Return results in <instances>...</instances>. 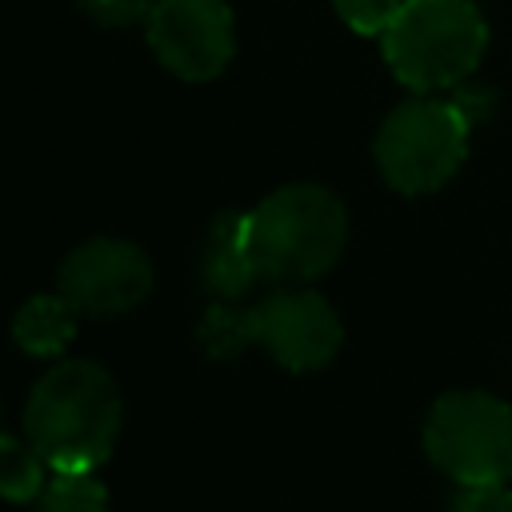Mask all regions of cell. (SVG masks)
<instances>
[{"label":"cell","mask_w":512,"mask_h":512,"mask_svg":"<svg viewBox=\"0 0 512 512\" xmlns=\"http://www.w3.org/2000/svg\"><path fill=\"white\" fill-rule=\"evenodd\" d=\"M124 400L96 360H60L28 392L24 436L52 472H96L120 436Z\"/></svg>","instance_id":"cell-1"},{"label":"cell","mask_w":512,"mask_h":512,"mask_svg":"<svg viewBox=\"0 0 512 512\" xmlns=\"http://www.w3.org/2000/svg\"><path fill=\"white\" fill-rule=\"evenodd\" d=\"M80 308L56 288V292H40L28 296L16 316H12V336L20 344V352L28 356H64L68 344L76 340L80 328Z\"/></svg>","instance_id":"cell-10"},{"label":"cell","mask_w":512,"mask_h":512,"mask_svg":"<svg viewBox=\"0 0 512 512\" xmlns=\"http://www.w3.org/2000/svg\"><path fill=\"white\" fill-rule=\"evenodd\" d=\"M256 344L288 372H320L344 344L336 308L308 288H280L252 304Z\"/></svg>","instance_id":"cell-7"},{"label":"cell","mask_w":512,"mask_h":512,"mask_svg":"<svg viewBox=\"0 0 512 512\" xmlns=\"http://www.w3.org/2000/svg\"><path fill=\"white\" fill-rule=\"evenodd\" d=\"M196 340H200V348H204L208 356H216V360L240 356L244 348L256 344L252 308H236L232 300H216V304L204 312V320H200V328H196Z\"/></svg>","instance_id":"cell-12"},{"label":"cell","mask_w":512,"mask_h":512,"mask_svg":"<svg viewBox=\"0 0 512 512\" xmlns=\"http://www.w3.org/2000/svg\"><path fill=\"white\" fill-rule=\"evenodd\" d=\"M400 4L404 0H332L336 16L356 36H384V28L392 24V16H396Z\"/></svg>","instance_id":"cell-14"},{"label":"cell","mask_w":512,"mask_h":512,"mask_svg":"<svg viewBox=\"0 0 512 512\" xmlns=\"http://www.w3.org/2000/svg\"><path fill=\"white\" fill-rule=\"evenodd\" d=\"M448 512H512V488L508 484H468L452 496Z\"/></svg>","instance_id":"cell-16"},{"label":"cell","mask_w":512,"mask_h":512,"mask_svg":"<svg viewBox=\"0 0 512 512\" xmlns=\"http://www.w3.org/2000/svg\"><path fill=\"white\" fill-rule=\"evenodd\" d=\"M80 12L100 28H132L144 24L156 0H76Z\"/></svg>","instance_id":"cell-15"},{"label":"cell","mask_w":512,"mask_h":512,"mask_svg":"<svg viewBox=\"0 0 512 512\" xmlns=\"http://www.w3.org/2000/svg\"><path fill=\"white\" fill-rule=\"evenodd\" d=\"M472 124L476 120L456 96L416 92L376 128L372 156L380 176L404 196H428L444 188L468 160Z\"/></svg>","instance_id":"cell-4"},{"label":"cell","mask_w":512,"mask_h":512,"mask_svg":"<svg viewBox=\"0 0 512 512\" xmlns=\"http://www.w3.org/2000/svg\"><path fill=\"white\" fill-rule=\"evenodd\" d=\"M488 52L476 0H404L380 36L388 72L412 92H456Z\"/></svg>","instance_id":"cell-3"},{"label":"cell","mask_w":512,"mask_h":512,"mask_svg":"<svg viewBox=\"0 0 512 512\" xmlns=\"http://www.w3.org/2000/svg\"><path fill=\"white\" fill-rule=\"evenodd\" d=\"M144 36L152 56L188 84L216 80L236 56V16L228 0H156Z\"/></svg>","instance_id":"cell-6"},{"label":"cell","mask_w":512,"mask_h":512,"mask_svg":"<svg viewBox=\"0 0 512 512\" xmlns=\"http://www.w3.org/2000/svg\"><path fill=\"white\" fill-rule=\"evenodd\" d=\"M156 284L152 260L140 244L96 236L72 248L60 264L56 288L84 312V316H120L148 300Z\"/></svg>","instance_id":"cell-8"},{"label":"cell","mask_w":512,"mask_h":512,"mask_svg":"<svg viewBox=\"0 0 512 512\" xmlns=\"http://www.w3.org/2000/svg\"><path fill=\"white\" fill-rule=\"evenodd\" d=\"M48 460L32 448V440L16 436V432H4L0 436V488L12 504H28L44 492L48 476H44Z\"/></svg>","instance_id":"cell-11"},{"label":"cell","mask_w":512,"mask_h":512,"mask_svg":"<svg viewBox=\"0 0 512 512\" xmlns=\"http://www.w3.org/2000/svg\"><path fill=\"white\" fill-rule=\"evenodd\" d=\"M424 452L428 460L468 484H508L512 480V404L492 392H444L424 416Z\"/></svg>","instance_id":"cell-5"},{"label":"cell","mask_w":512,"mask_h":512,"mask_svg":"<svg viewBox=\"0 0 512 512\" xmlns=\"http://www.w3.org/2000/svg\"><path fill=\"white\" fill-rule=\"evenodd\" d=\"M348 244V208L324 184H284L248 212V248L260 280L308 284Z\"/></svg>","instance_id":"cell-2"},{"label":"cell","mask_w":512,"mask_h":512,"mask_svg":"<svg viewBox=\"0 0 512 512\" xmlns=\"http://www.w3.org/2000/svg\"><path fill=\"white\" fill-rule=\"evenodd\" d=\"M200 280L216 300L244 296L260 272L248 248V212H220L200 248Z\"/></svg>","instance_id":"cell-9"},{"label":"cell","mask_w":512,"mask_h":512,"mask_svg":"<svg viewBox=\"0 0 512 512\" xmlns=\"http://www.w3.org/2000/svg\"><path fill=\"white\" fill-rule=\"evenodd\" d=\"M36 512H112V504L96 472H52L36 496Z\"/></svg>","instance_id":"cell-13"}]
</instances>
